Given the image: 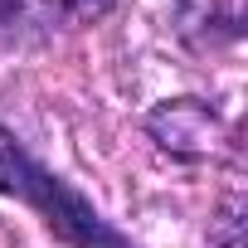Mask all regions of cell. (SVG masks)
<instances>
[{
    "label": "cell",
    "mask_w": 248,
    "mask_h": 248,
    "mask_svg": "<svg viewBox=\"0 0 248 248\" xmlns=\"http://www.w3.org/2000/svg\"><path fill=\"white\" fill-rule=\"evenodd\" d=\"M248 30V0H175V34L209 54L238 44Z\"/></svg>",
    "instance_id": "2"
},
{
    "label": "cell",
    "mask_w": 248,
    "mask_h": 248,
    "mask_svg": "<svg viewBox=\"0 0 248 248\" xmlns=\"http://www.w3.org/2000/svg\"><path fill=\"white\" fill-rule=\"evenodd\" d=\"M0 195L25 200L44 219V229L59 243H68V248H132L73 185H63L59 175H49L5 127H0Z\"/></svg>",
    "instance_id": "1"
},
{
    "label": "cell",
    "mask_w": 248,
    "mask_h": 248,
    "mask_svg": "<svg viewBox=\"0 0 248 248\" xmlns=\"http://www.w3.org/2000/svg\"><path fill=\"white\" fill-rule=\"evenodd\" d=\"M146 127L151 137L175 151V156H209L219 146V117L195 102V97H175V102H161L151 117H146Z\"/></svg>",
    "instance_id": "3"
},
{
    "label": "cell",
    "mask_w": 248,
    "mask_h": 248,
    "mask_svg": "<svg viewBox=\"0 0 248 248\" xmlns=\"http://www.w3.org/2000/svg\"><path fill=\"white\" fill-rule=\"evenodd\" d=\"M5 5H10L15 15H25V20L73 30V25H93L97 15H107L117 0H5Z\"/></svg>",
    "instance_id": "4"
}]
</instances>
